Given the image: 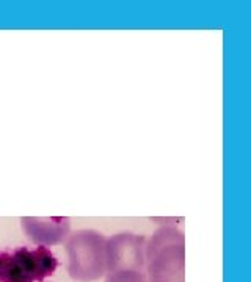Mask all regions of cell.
Returning <instances> with one entry per match:
<instances>
[{
    "label": "cell",
    "mask_w": 251,
    "mask_h": 282,
    "mask_svg": "<svg viewBox=\"0 0 251 282\" xmlns=\"http://www.w3.org/2000/svg\"><path fill=\"white\" fill-rule=\"evenodd\" d=\"M146 238L132 232H120L106 242V274L144 271Z\"/></svg>",
    "instance_id": "cell-4"
},
{
    "label": "cell",
    "mask_w": 251,
    "mask_h": 282,
    "mask_svg": "<svg viewBox=\"0 0 251 282\" xmlns=\"http://www.w3.org/2000/svg\"><path fill=\"white\" fill-rule=\"evenodd\" d=\"M57 268V257L44 246L0 251V282H43Z\"/></svg>",
    "instance_id": "cell-3"
},
{
    "label": "cell",
    "mask_w": 251,
    "mask_h": 282,
    "mask_svg": "<svg viewBox=\"0 0 251 282\" xmlns=\"http://www.w3.org/2000/svg\"><path fill=\"white\" fill-rule=\"evenodd\" d=\"M20 226L35 245L44 248L63 243L71 232V220L68 216H24L20 218Z\"/></svg>",
    "instance_id": "cell-5"
},
{
    "label": "cell",
    "mask_w": 251,
    "mask_h": 282,
    "mask_svg": "<svg viewBox=\"0 0 251 282\" xmlns=\"http://www.w3.org/2000/svg\"><path fill=\"white\" fill-rule=\"evenodd\" d=\"M106 282H148V279L142 273H115L107 274Z\"/></svg>",
    "instance_id": "cell-6"
},
{
    "label": "cell",
    "mask_w": 251,
    "mask_h": 282,
    "mask_svg": "<svg viewBox=\"0 0 251 282\" xmlns=\"http://www.w3.org/2000/svg\"><path fill=\"white\" fill-rule=\"evenodd\" d=\"M185 238L176 226L159 228L144 248V271L148 282H185Z\"/></svg>",
    "instance_id": "cell-1"
},
{
    "label": "cell",
    "mask_w": 251,
    "mask_h": 282,
    "mask_svg": "<svg viewBox=\"0 0 251 282\" xmlns=\"http://www.w3.org/2000/svg\"><path fill=\"white\" fill-rule=\"evenodd\" d=\"M104 234L91 229L77 230L68 237V273L77 282H93L106 274Z\"/></svg>",
    "instance_id": "cell-2"
}]
</instances>
